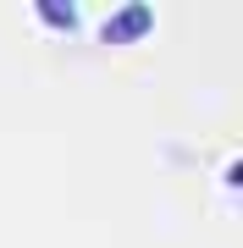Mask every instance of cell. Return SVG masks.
Listing matches in <instances>:
<instances>
[{
  "mask_svg": "<svg viewBox=\"0 0 243 248\" xmlns=\"http://www.w3.org/2000/svg\"><path fill=\"white\" fill-rule=\"evenodd\" d=\"M39 22H45V28H66V33H72V28H78V6H61V0H39Z\"/></svg>",
  "mask_w": 243,
  "mask_h": 248,
  "instance_id": "cell-2",
  "label": "cell"
},
{
  "mask_svg": "<svg viewBox=\"0 0 243 248\" xmlns=\"http://www.w3.org/2000/svg\"><path fill=\"white\" fill-rule=\"evenodd\" d=\"M149 28H155V11L149 6H122L116 17L99 28V39H105V45H133V39H144Z\"/></svg>",
  "mask_w": 243,
  "mask_h": 248,
  "instance_id": "cell-1",
  "label": "cell"
}]
</instances>
